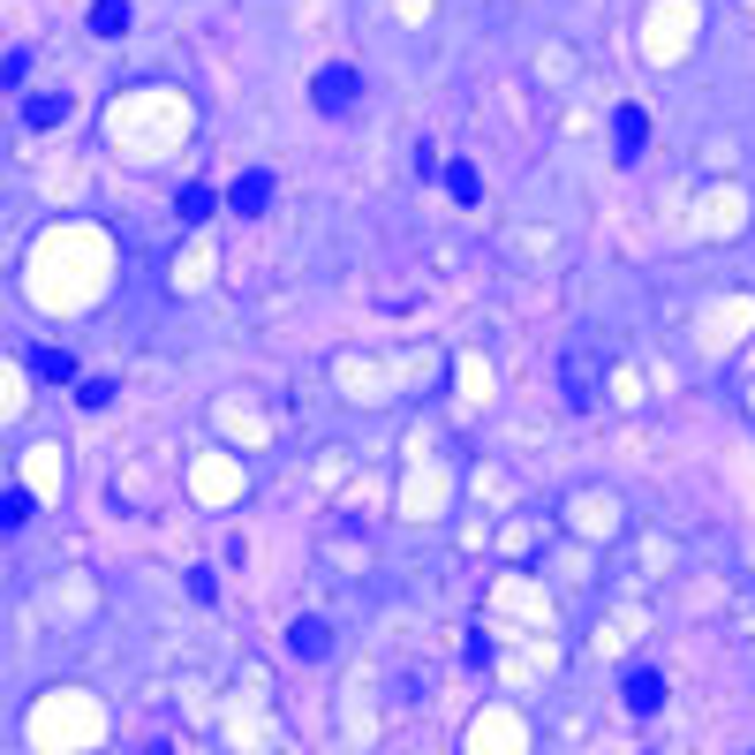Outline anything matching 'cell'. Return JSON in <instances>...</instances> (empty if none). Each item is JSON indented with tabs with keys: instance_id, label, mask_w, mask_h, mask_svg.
<instances>
[{
	"instance_id": "obj_8",
	"label": "cell",
	"mask_w": 755,
	"mask_h": 755,
	"mask_svg": "<svg viewBox=\"0 0 755 755\" xmlns=\"http://www.w3.org/2000/svg\"><path fill=\"white\" fill-rule=\"evenodd\" d=\"M128 23H136V8H128V0H99V8H91V31H99V39H122Z\"/></svg>"
},
{
	"instance_id": "obj_5",
	"label": "cell",
	"mask_w": 755,
	"mask_h": 755,
	"mask_svg": "<svg viewBox=\"0 0 755 755\" xmlns=\"http://www.w3.org/2000/svg\"><path fill=\"white\" fill-rule=\"evenodd\" d=\"M265 205H272V174H265V167H250L242 182H235V211H242V219H257Z\"/></svg>"
},
{
	"instance_id": "obj_12",
	"label": "cell",
	"mask_w": 755,
	"mask_h": 755,
	"mask_svg": "<svg viewBox=\"0 0 755 755\" xmlns=\"http://www.w3.org/2000/svg\"><path fill=\"white\" fill-rule=\"evenodd\" d=\"M76 401H84V408H106V401H114V377H76Z\"/></svg>"
},
{
	"instance_id": "obj_14",
	"label": "cell",
	"mask_w": 755,
	"mask_h": 755,
	"mask_svg": "<svg viewBox=\"0 0 755 755\" xmlns=\"http://www.w3.org/2000/svg\"><path fill=\"white\" fill-rule=\"evenodd\" d=\"M189 597H197V604H211V597H219V582H211V567H197V575H189Z\"/></svg>"
},
{
	"instance_id": "obj_7",
	"label": "cell",
	"mask_w": 755,
	"mask_h": 755,
	"mask_svg": "<svg viewBox=\"0 0 755 755\" xmlns=\"http://www.w3.org/2000/svg\"><path fill=\"white\" fill-rule=\"evenodd\" d=\"M174 211H182V219H189V227H205L211 211H219V197H211L205 182H182V197H174Z\"/></svg>"
},
{
	"instance_id": "obj_6",
	"label": "cell",
	"mask_w": 755,
	"mask_h": 755,
	"mask_svg": "<svg viewBox=\"0 0 755 755\" xmlns=\"http://www.w3.org/2000/svg\"><path fill=\"white\" fill-rule=\"evenodd\" d=\"M288 642H294V658H310V665H318V658L333 650V628H325V620H294Z\"/></svg>"
},
{
	"instance_id": "obj_11",
	"label": "cell",
	"mask_w": 755,
	"mask_h": 755,
	"mask_svg": "<svg viewBox=\"0 0 755 755\" xmlns=\"http://www.w3.org/2000/svg\"><path fill=\"white\" fill-rule=\"evenodd\" d=\"M39 377H45V385H76V355H61V348H39Z\"/></svg>"
},
{
	"instance_id": "obj_4",
	"label": "cell",
	"mask_w": 755,
	"mask_h": 755,
	"mask_svg": "<svg viewBox=\"0 0 755 755\" xmlns=\"http://www.w3.org/2000/svg\"><path fill=\"white\" fill-rule=\"evenodd\" d=\"M438 182H446V197H454V205H476V197H484V174H476V159H446V167H438Z\"/></svg>"
},
{
	"instance_id": "obj_13",
	"label": "cell",
	"mask_w": 755,
	"mask_h": 755,
	"mask_svg": "<svg viewBox=\"0 0 755 755\" xmlns=\"http://www.w3.org/2000/svg\"><path fill=\"white\" fill-rule=\"evenodd\" d=\"M23 76H31V53H23V45H15V53H0V84H23Z\"/></svg>"
},
{
	"instance_id": "obj_1",
	"label": "cell",
	"mask_w": 755,
	"mask_h": 755,
	"mask_svg": "<svg viewBox=\"0 0 755 755\" xmlns=\"http://www.w3.org/2000/svg\"><path fill=\"white\" fill-rule=\"evenodd\" d=\"M355 99H363V76H355V69H348V61H325V69H318V76H310V106H318V114H355Z\"/></svg>"
},
{
	"instance_id": "obj_9",
	"label": "cell",
	"mask_w": 755,
	"mask_h": 755,
	"mask_svg": "<svg viewBox=\"0 0 755 755\" xmlns=\"http://www.w3.org/2000/svg\"><path fill=\"white\" fill-rule=\"evenodd\" d=\"M31 514H39V499H31V492H0V537L31 529Z\"/></svg>"
},
{
	"instance_id": "obj_10",
	"label": "cell",
	"mask_w": 755,
	"mask_h": 755,
	"mask_svg": "<svg viewBox=\"0 0 755 755\" xmlns=\"http://www.w3.org/2000/svg\"><path fill=\"white\" fill-rule=\"evenodd\" d=\"M23 122H31V128H61V122H69V99H61V91H39V99L23 106Z\"/></svg>"
},
{
	"instance_id": "obj_3",
	"label": "cell",
	"mask_w": 755,
	"mask_h": 755,
	"mask_svg": "<svg viewBox=\"0 0 755 755\" xmlns=\"http://www.w3.org/2000/svg\"><path fill=\"white\" fill-rule=\"evenodd\" d=\"M642 152H650V106L620 99V106H612V159H620V167H634Z\"/></svg>"
},
{
	"instance_id": "obj_2",
	"label": "cell",
	"mask_w": 755,
	"mask_h": 755,
	"mask_svg": "<svg viewBox=\"0 0 755 755\" xmlns=\"http://www.w3.org/2000/svg\"><path fill=\"white\" fill-rule=\"evenodd\" d=\"M620 703H628V717H658L672 703L665 672H658V665H628V672H620Z\"/></svg>"
}]
</instances>
